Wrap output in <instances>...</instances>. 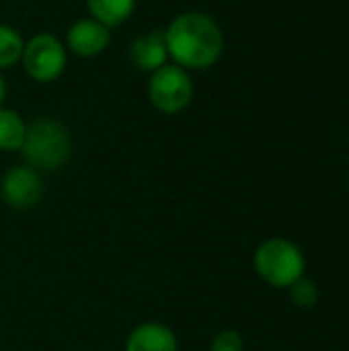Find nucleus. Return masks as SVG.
Here are the masks:
<instances>
[{"instance_id": "obj_15", "label": "nucleus", "mask_w": 349, "mask_h": 351, "mask_svg": "<svg viewBox=\"0 0 349 351\" xmlns=\"http://www.w3.org/2000/svg\"><path fill=\"white\" fill-rule=\"evenodd\" d=\"M4 97H6V82H4V78H2V74H0V107H2Z\"/></svg>"}, {"instance_id": "obj_11", "label": "nucleus", "mask_w": 349, "mask_h": 351, "mask_svg": "<svg viewBox=\"0 0 349 351\" xmlns=\"http://www.w3.org/2000/svg\"><path fill=\"white\" fill-rule=\"evenodd\" d=\"M25 132H27V123L23 121V117L14 109L0 107V150L4 152L21 150Z\"/></svg>"}, {"instance_id": "obj_14", "label": "nucleus", "mask_w": 349, "mask_h": 351, "mask_svg": "<svg viewBox=\"0 0 349 351\" xmlns=\"http://www.w3.org/2000/svg\"><path fill=\"white\" fill-rule=\"evenodd\" d=\"M210 351H245L243 335L234 329H226L214 337Z\"/></svg>"}, {"instance_id": "obj_4", "label": "nucleus", "mask_w": 349, "mask_h": 351, "mask_svg": "<svg viewBox=\"0 0 349 351\" xmlns=\"http://www.w3.org/2000/svg\"><path fill=\"white\" fill-rule=\"evenodd\" d=\"M21 64L31 80L39 84H49L58 80L66 70V45L51 33H37L29 41H25Z\"/></svg>"}, {"instance_id": "obj_6", "label": "nucleus", "mask_w": 349, "mask_h": 351, "mask_svg": "<svg viewBox=\"0 0 349 351\" xmlns=\"http://www.w3.org/2000/svg\"><path fill=\"white\" fill-rule=\"evenodd\" d=\"M2 199L14 210H29L41 202L43 183L35 169L31 167H14L10 169L0 183Z\"/></svg>"}, {"instance_id": "obj_3", "label": "nucleus", "mask_w": 349, "mask_h": 351, "mask_svg": "<svg viewBox=\"0 0 349 351\" xmlns=\"http://www.w3.org/2000/svg\"><path fill=\"white\" fill-rule=\"evenodd\" d=\"M70 150V134L58 119L39 117L31 125H27L21 152L31 169L56 171L66 165Z\"/></svg>"}, {"instance_id": "obj_12", "label": "nucleus", "mask_w": 349, "mask_h": 351, "mask_svg": "<svg viewBox=\"0 0 349 351\" xmlns=\"http://www.w3.org/2000/svg\"><path fill=\"white\" fill-rule=\"evenodd\" d=\"M23 49H25L23 35L14 27L0 23V70L12 68L14 64H19Z\"/></svg>"}, {"instance_id": "obj_13", "label": "nucleus", "mask_w": 349, "mask_h": 351, "mask_svg": "<svg viewBox=\"0 0 349 351\" xmlns=\"http://www.w3.org/2000/svg\"><path fill=\"white\" fill-rule=\"evenodd\" d=\"M288 292H290V300L298 306V308H315L317 306V302H319V298H321V290H319V286L311 280V278H306V276H302L300 280H296L290 288H288Z\"/></svg>"}, {"instance_id": "obj_7", "label": "nucleus", "mask_w": 349, "mask_h": 351, "mask_svg": "<svg viewBox=\"0 0 349 351\" xmlns=\"http://www.w3.org/2000/svg\"><path fill=\"white\" fill-rule=\"evenodd\" d=\"M111 43V29L95 19H80L66 33V49L78 58H95Z\"/></svg>"}, {"instance_id": "obj_8", "label": "nucleus", "mask_w": 349, "mask_h": 351, "mask_svg": "<svg viewBox=\"0 0 349 351\" xmlns=\"http://www.w3.org/2000/svg\"><path fill=\"white\" fill-rule=\"evenodd\" d=\"M130 58L140 70H146V72H154L160 66H165L169 60L165 31L154 29L136 37L130 45Z\"/></svg>"}, {"instance_id": "obj_9", "label": "nucleus", "mask_w": 349, "mask_h": 351, "mask_svg": "<svg viewBox=\"0 0 349 351\" xmlns=\"http://www.w3.org/2000/svg\"><path fill=\"white\" fill-rule=\"evenodd\" d=\"M175 333L160 323L138 325L125 341V351H177Z\"/></svg>"}, {"instance_id": "obj_1", "label": "nucleus", "mask_w": 349, "mask_h": 351, "mask_svg": "<svg viewBox=\"0 0 349 351\" xmlns=\"http://www.w3.org/2000/svg\"><path fill=\"white\" fill-rule=\"evenodd\" d=\"M167 53L183 70L212 68L224 49V35L214 16L202 10L177 14L165 29Z\"/></svg>"}, {"instance_id": "obj_5", "label": "nucleus", "mask_w": 349, "mask_h": 351, "mask_svg": "<svg viewBox=\"0 0 349 351\" xmlns=\"http://www.w3.org/2000/svg\"><path fill=\"white\" fill-rule=\"evenodd\" d=\"M148 99L160 113L175 115L187 109L193 99V82L187 70L177 64H165L152 72L148 82Z\"/></svg>"}, {"instance_id": "obj_10", "label": "nucleus", "mask_w": 349, "mask_h": 351, "mask_svg": "<svg viewBox=\"0 0 349 351\" xmlns=\"http://www.w3.org/2000/svg\"><path fill=\"white\" fill-rule=\"evenodd\" d=\"M138 0H86L91 19L99 21L107 29L123 25L136 10Z\"/></svg>"}, {"instance_id": "obj_2", "label": "nucleus", "mask_w": 349, "mask_h": 351, "mask_svg": "<svg viewBox=\"0 0 349 351\" xmlns=\"http://www.w3.org/2000/svg\"><path fill=\"white\" fill-rule=\"evenodd\" d=\"M253 267L257 276L272 288L288 290L296 280L304 276L306 257L302 249L290 239L272 237L255 249Z\"/></svg>"}]
</instances>
